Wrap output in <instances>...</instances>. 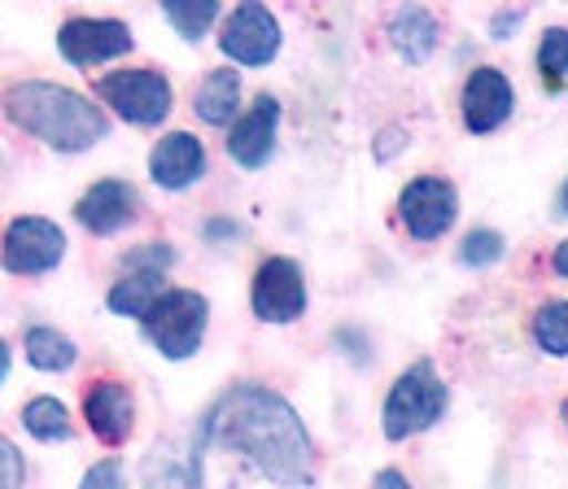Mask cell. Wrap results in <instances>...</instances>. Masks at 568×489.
Wrapping results in <instances>:
<instances>
[{
  "instance_id": "cell-1",
  "label": "cell",
  "mask_w": 568,
  "mask_h": 489,
  "mask_svg": "<svg viewBox=\"0 0 568 489\" xmlns=\"http://www.w3.org/2000/svg\"><path fill=\"white\" fill-rule=\"evenodd\" d=\"M202 441H219L250 455V463L267 472L276 486H311L315 477V450L302 419L281 394L263 385L227 389L211 407V416L202 419Z\"/></svg>"
},
{
  "instance_id": "cell-2",
  "label": "cell",
  "mask_w": 568,
  "mask_h": 489,
  "mask_svg": "<svg viewBox=\"0 0 568 489\" xmlns=\"http://www.w3.org/2000/svg\"><path fill=\"white\" fill-rule=\"evenodd\" d=\"M4 114L31 132L36 140H44L49 149H62V153H79V149H92L97 140H105L110 123L105 114L79 96L62 83H13L9 96H4Z\"/></svg>"
},
{
  "instance_id": "cell-3",
  "label": "cell",
  "mask_w": 568,
  "mask_h": 489,
  "mask_svg": "<svg viewBox=\"0 0 568 489\" xmlns=\"http://www.w3.org/2000/svg\"><path fill=\"white\" fill-rule=\"evenodd\" d=\"M442 411H446V385H442V376L428 363H416V367H407L394 380V389L385 398V411H381L385 437L389 441H407V437L433 428L442 419Z\"/></svg>"
},
{
  "instance_id": "cell-4",
  "label": "cell",
  "mask_w": 568,
  "mask_h": 489,
  "mask_svg": "<svg viewBox=\"0 0 568 489\" xmlns=\"http://www.w3.org/2000/svg\"><path fill=\"white\" fill-rule=\"evenodd\" d=\"M206 297L193 288H166V297L153 302V310L141 319L144 337L166 358H189L206 337Z\"/></svg>"
},
{
  "instance_id": "cell-5",
  "label": "cell",
  "mask_w": 568,
  "mask_h": 489,
  "mask_svg": "<svg viewBox=\"0 0 568 489\" xmlns=\"http://www.w3.org/2000/svg\"><path fill=\"white\" fill-rule=\"evenodd\" d=\"M97 96L114 105L128 123L136 128H158L171 114V83L158 70H114L97 83Z\"/></svg>"
},
{
  "instance_id": "cell-6",
  "label": "cell",
  "mask_w": 568,
  "mask_h": 489,
  "mask_svg": "<svg viewBox=\"0 0 568 489\" xmlns=\"http://www.w3.org/2000/svg\"><path fill=\"white\" fill-rule=\"evenodd\" d=\"M62 254H67V236L49 218L27 214V218H13L4 232V267L13 276H44L62 263Z\"/></svg>"
},
{
  "instance_id": "cell-7",
  "label": "cell",
  "mask_w": 568,
  "mask_h": 489,
  "mask_svg": "<svg viewBox=\"0 0 568 489\" xmlns=\"http://www.w3.org/2000/svg\"><path fill=\"white\" fill-rule=\"evenodd\" d=\"M254 315L263 324H293L306 310V279L293 258H267L254 272V288H250Z\"/></svg>"
},
{
  "instance_id": "cell-8",
  "label": "cell",
  "mask_w": 568,
  "mask_h": 489,
  "mask_svg": "<svg viewBox=\"0 0 568 489\" xmlns=\"http://www.w3.org/2000/svg\"><path fill=\"white\" fill-rule=\"evenodd\" d=\"M219 49L232 58V62H241V67H267L276 53H281V22L263 9V4H241L232 18H227V27H223V35H219Z\"/></svg>"
},
{
  "instance_id": "cell-9",
  "label": "cell",
  "mask_w": 568,
  "mask_h": 489,
  "mask_svg": "<svg viewBox=\"0 0 568 489\" xmlns=\"http://www.w3.org/2000/svg\"><path fill=\"white\" fill-rule=\"evenodd\" d=\"M132 44H136L132 31L114 18H71L58 31V49L71 67H97V62L123 58V53H132Z\"/></svg>"
},
{
  "instance_id": "cell-10",
  "label": "cell",
  "mask_w": 568,
  "mask_h": 489,
  "mask_svg": "<svg viewBox=\"0 0 568 489\" xmlns=\"http://www.w3.org/2000/svg\"><path fill=\"white\" fill-rule=\"evenodd\" d=\"M398 210H403V223H407V232L416 241H437L442 232H450V223L459 214V197H455V189L446 180L420 175V180H412L403 189Z\"/></svg>"
},
{
  "instance_id": "cell-11",
  "label": "cell",
  "mask_w": 568,
  "mask_h": 489,
  "mask_svg": "<svg viewBox=\"0 0 568 489\" xmlns=\"http://www.w3.org/2000/svg\"><path fill=\"white\" fill-rule=\"evenodd\" d=\"M511 105H516V96H511V83L503 70L477 67L468 74V83H464V128L468 132L486 136V132L503 128L511 119Z\"/></svg>"
},
{
  "instance_id": "cell-12",
  "label": "cell",
  "mask_w": 568,
  "mask_h": 489,
  "mask_svg": "<svg viewBox=\"0 0 568 489\" xmlns=\"http://www.w3.org/2000/svg\"><path fill=\"white\" fill-rule=\"evenodd\" d=\"M136 210H141V197H136L132 184H123V180H101V184H92V189L79 197L74 218H79L92 236H114L119 227H128V223L136 218Z\"/></svg>"
},
{
  "instance_id": "cell-13",
  "label": "cell",
  "mask_w": 568,
  "mask_h": 489,
  "mask_svg": "<svg viewBox=\"0 0 568 489\" xmlns=\"http://www.w3.org/2000/svg\"><path fill=\"white\" fill-rule=\"evenodd\" d=\"M276 128H281V101H276V96H258L254 110L232 123L227 153H232L245 171L267 166V157H272V149H276Z\"/></svg>"
},
{
  "instance_id": "cell-14",
  "label": "cell",
  "mask_w": 568,
  "mask_h": 489,
  "mask_svg": "<svg viewBox=\"0 0 568 489\" xmlns=\"http://www.w3.org/2000/svg\"><path fill=\"white\" fill-rule=\"evenodd\" d=\"M83 416H88V428L105 446H123L132 437V424H136V407H132L128 385L123 380H97L83 394Z\"/></svg>"
},
{
  "instance_id": "cell-15",
  "label": "cell",
  "mask_w": 568,
  "mask_h": 489,
  "mask_svg": "<svg viewBox=\"0 0 568 489\" xmlns=\"http://www.w3.org/2000/svg\"><path fill=\"white\" fill-rule=\"evenodd\" d=\"M149 175L162 189H189V184H197L206 175V149H202V140L189 136V132L162 136L153 144V153H149Z\"/></svg>"
},
{
  "instance_id": "cell-16",
  "label": "cell",
  "mask_w": 568,
  "mask_h": 489,
  "mask_svg": "<svg viewBox=\"0 0 568 489\" xmlns=\"http://www.w3.org/2000/svg\"><path fill=\"white\" fill-rule=\"evenodd\" d=\"M437 22H433V13L420 9V4H403V9H394L389 13V40H394V49L407 58V62H428L433 58V49H437Z\"/></svg>"
},
{
  "instance_id": "cell-17",
  "label": "cell",
  "mask_w": 568,
  "mask_h": 489,
  "mask_svg": "<svg viewBox=\"0 0 568 489\" xmlns=\"http://www.w3.org/2000/svg\"><path fill=\"white\" fill-rule=\"evenodd\" d=\"M236 101H241V79H236V70H211L206 83H202L197 96H193V110H197L211 128H227L232 114H236Z\"/></svg>"
},
{
  "instance_id": "cell-18",
  "label": "cell",
  "mask_w": 568,
  "mask_h": 489,
  "mask_svg": "<svg viewBox=\"0 0 568 489\" xmlns=\"http://www.w3.org/2000/svg\"><path fill=\"white\" fill-rule=\"evenodd\" d=\"M158 297H166V288H162V272H128V276L119 279L114 288H110V310L114 315H132V319H144L149 310H153V302Z\"/></svg>"
},
{
  "instance_id": "cell-19",
  "label": "cell",
  "mask_w": 568,
  "mask_h": 489,
  "mask_svg": "<svg viewBox=\"0 0 568 489\" xmlns=\"http://www.w3.org/2000/svg\"><path fill=\"white\" fill-rule=\"evenodd\" d=\"M22 349H27V363L40 367V371H67L74 363V342L58 328H31L22 337Z\"/></svg>"
},
{
  "instance_id": "cell-20",
  "label": "cell",
  "mask_w": 568,
  "mask_h": 489,
  "mask_svg": "<svg viewBox=\"0 0 568 489\" xmlns=\"http://www.w3.org/2000/svg\"><path fill=\"white\" fill-rule=\"evenodd\" d=\"M144 481L149 489H197L202 486V459H175L166 450H153V459L144 463Z\"/></svg>"
},
{
  "instance_id": "cell-21",
  "label": "cell",
  "mask_w": 568,
  "mask_h": 489,
  "mask_svg": "<svg viewBox=\"0 0 568 489\" xmlns=\"http://www.w3.org/2000/svg\"><path fill=\"white\" fill-rule=\"evenodd\" d=\"M22 424L40 441H67L71 437V416H67V407L58 398H31L22 407Z\"/></svg>"
},
{
  "instance_id": "cell-22",
  "label": "cell",
  "mask_w": 568,
  "mask_h": 489,
  "mask_svg": "<svg viewBox=\"0 0 568 489\" xmlns=\"http://www.w3.org/2000/svg\"><path fill=\"white\" fill-rule=\"evenodd\" d=\"M534 342H538V349L565 358L568 354V302H547V306L534 315Z\"/></svg>"
},
{
  "instance_id": "cell-23",
  "label": "cell",
  "mask_w": 568,
  "mask_h": 489,
  "mask_svg": "<svg viewBox=\"0 0 568 489\" xmlns=\"http://www.w3.org/2000/svg\"><path fill=\"white\" fill-rule=\"evenodd\" d=\"M166 18H171V27H175L184 40H202L206 27L219 18V4H214V0H193V4L171 0V4H166Z\"/></svg>"
},
{
  "instance_id": "cell-24",
  "label": "cell",
  "mask_w": 568,
  "mask_h": 489,
  "mask_svg": "<svg viewBox=\"0 0 568 489\" xmlns=\"http://www.w3.org/2000/svg\"><path fill=\"white\" fill-rule=\"evenodd\" d=\"M538 70H542V79L551 83V88H560L568 74V31L565 27H551L547 35H542V44H538Z\"/></svg>"
},
{
  "instance_id": "cell-25",
  "label": "cell",
  "mask_w": 568,
  "mask_h": 489,
  "mask_svg": "<svg viewBox=\"0 0 568 489\" xmlns=\"http://www.w3.org/2000/svg\"><path fill=\"white\" fill-rule=\"evenodd\" d=\"M503 258V236L490 232V227H481V232H468V241H464V249H459V263L464 267H490Z\"/></svg>"
},
{
  "instance_id": "cell-26",
  "label": "cell",
  "mask_w": 568,
  "mask_h": 489,
  "mask_svg": "<svg viewBox=\"0 0 568 489\" xmlns=\"http://www.w3.org/2000/svg\"><path fill=\"white\" fill-rule=\"evenodd\" d=\"M175 263V254L166 245H144L136 254H128V272H166Z\"/></svg>"
},
{
  "instance_id": "cell-27",
  "label": "cell",
  "mask_w": 568,
  "mask_h": 489,
  "mask_svg": "<svg viewBox=\"0 0 568 489\" xmlns=\"http://www.w3.org/2000/svg\"><path fill=\"white\" fill-rule=\"evenodd\" d=\"M79 489H128V486H123V463H119V459L97 463V468L83 477V486H79Z\"/></svg>"
},
{
  "instance_id": "cell-28",
  "label": "cell",
  "mask_w": 568,
  "mask_h": 489,
  "mask_svg": "<svg viewBox=\"0 0 568 489\" xmlns=\"http://www.w3.org/2000/svg\"><path fill=\"white\" fill-rule=\"evenodd\" d=\"M0 468H4L0 489H22V455L13 441H0Z\"/></svg>"
},
{
  "instance_id": "cell-29",
  "label": "cell",
  "mask_w": 568,
  "mask_h": 489,
  "mask_svg": "<svg viewBox=\"0 0 568 489\" xmlns=\"http://www.w3.org/2000/svg\"><path fill=\"white\" fill-rule=\"evenodd\" d=\"M525 22V9H503L495 13V40H507V31H516Z\"/></svg>"
},
{
  "instance_id": "cell-30",
  "label": "cell",
  "mask_w": 568,
  "mask_h": 489,
  "mask_svg": "<svg viewBox=\"0 0 568 489\" xmlns=\"http://www.w3.org/2000/svg\"><path fill=\"white\" fill-rule=\"evenodd\" d=\"M372 489H412V481H407L403 472L385 468V472H376V481H372Z\"/></svg>"
},
{
  "instance_id": "cell-31",
  "label": "cell",
  "mask_w": 568,
  "mask_h": 489,
  "mask_svg": "<svg viewBox=\"0 0 568 489\" xmlns=\"http://www.w3.org/2000/svg\"><path fill=\"white\" fill-rule=\"evenodd\" d=\"M206 236H211V241H219V236H241V227H232V223H211Z\"/></svg>"
},
{
  "instance_id": "cell-32",
  "label": "cell",
  "mask_w": 568,
  "mask_h": 489,
  "mask_svg": "<svg viewBox=\"0 0 568 489\" xmlns=\"http://www.w3.org/2000/svg\"><path fill=\"white\" fill-rule=\"evenodd\" d=\"M551 267H556L560 276H568V241H565V245H560V249H556V258H551Z\"/></svg>"
},
{
  "instance_id": "cell-33",
  "label": "cell",
  "mask_w": 568,
  "mask_h": 489,
  "mask_svg": "<svg viewBox=\"0 0 568 489\" xmlns=\"http://www.w3.org/2000/svg\"><path fill=\"white\" fill-rule=\"evenodd\" d=\"M398 144H403V136H398V132H389L385 144H381V157H394V149H398Z\"/></svg>"
},
{
  "instance_id": "cell-34",
  "label": "cell",
  "mask_w": 568,
  "mask_h": 489,
  "mask_svg": "<svg viewBox=\"0 0 568 489\" xmlns=\"http://www.w3.org/2000/svg\"><path fill=\"white\" fill-rule=\"evenodd\" d=\"M560 214L568 218V180H565V189H560Z\"/></svg>"
},
{
  "instance_id": "cell-35",
  "label": "cell",
  "mask_w": 568,
  "mask_h": 489,
  "mask_svg": "<svg viewBox=\"0 0 568 489\" xmlns=\"http://www.w3.org/2000/svg\"><path fill=\"white\" fill-rule=\"evenodd\" d=\"M565 424H568V403H565Z\"/></svg>"
}]
</instances>
